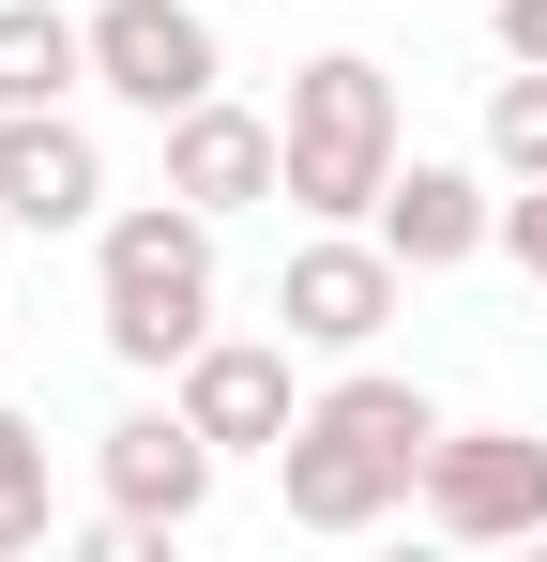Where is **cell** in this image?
<instances>
[{"instance_id":"6da1fadb","label":"cell","mask_w":547,"mask_h":562,"mask_svg":"<svg viewBox=\"0 0 547 562\" xmlns=\"http://www.w3.org/2000/svg\"><path fill=\"white\" fill-rule=\"evenodd\" d=\"M426 457H442V395L350 350V366L304 395V426L274 457V502H289V532H380V517L426 502Z\"/></svg>"},{"instance_id":"7a4b0ae2","label":"cell","mask_w":547,"mask_h":562,"mask_svg":"<svg viewBox=\"0 0 547 562\" xmlns=\"http://www.w3.org/2000/svg\"><path fill=\"white\" fill-rule=\"evenodd\" d=\"M91 335H107V366L182 380V350L213 335V213L198 198H122L91 228Z\"/></svg>"},{"instance_id":"3957f363","label":"cell","mask_w":547,"mask_h":562,"mask_svg":"<svg viewBox=\"0 0 547 562\" xmlns=\"http://www.w3.org/2000/svg\"><path fill=\"white\" fill-rule=\"evenodd\" d=\"M289 213L304 228H365L380 183H395V77L365 61V46H320V61H289Z\"/></svg>"},{"instance_id":"277c9868","label":"cell","mask_w":547,"mask_h":562,"mask_svg":"<svg viewBox=\"0 0 547 562\" xmlns=\"http://www.w3.org/2000/svg\"><path fill=\"white\" fill-rule=\"evenodd\" d=\"M91 92H122L137 122H182L198 92H228V31L198 0H91Z\"/></svg>"},{"instance_id":"5b68a950","label":"cell","mask_w":547,"mask_h":562,"mask_svg":"<svg viewBox=\"0 0 547 562\" xmlns=\"http://www.w3.org/2000/svg\"><path fill=\"white\" fill-rule=\"evenodd\" d=\"M411 304V259L380 244V228H304L289 244V274H274V319H289V350H380V319Z\"/></svg>"},{"instance_id":"8992f818","label":"cell","mask_w":547,"mask_h":562,"mask_svg":"<svg viewBox=\"0 0 547 562\" xmlns=\"http://www.w3.org/2000/svg\"><path fill=\"white\" fill-rule=\"evenodd\" d=\"M426 532H456V548L547 532V426H442V457H426Z\"/></svg>"},{"instance_id":"52a82bcc","label":"cell","mask_w":547,"mask_h":562,"mask_svg":"<svg viewBox=\"0 0 547 562\" xmlns=\"http://www.w3.org/2000/svg\"><path fill=\"white\" fill-rule=\"evenodd\" d=\"M168 395H182V426H198L213 457H289V426H304V395H289V335H198Z\"/></svg>"},{"instance_id":"ba28073f","label":"cell","mask_w":547,"mask_h":562,"mask_svg":"<svg viewBox=\"0 0 547 562\" xmlns=\"http://www.w3.org/2000/svg\"><path fill=\"white\" fill-rule=\"evenodd\" d=\"M91 471H107V517L168 548V532H198V502H213V471H228V457L182 426V395H168V411H122V426L91 441Z\"/></svg>"},{"instance_id":"9c48e42d","label":"cell","mask_w":547,"mask_h":562,"mask_svg":"<svg viewBox=\"0 0 547 562\" xmlns=\"http://www.w3.org/2000/svg\"><path fill=\"white\" fill-rule=\"evenodd\" d=\"M153 137H168V198H198L213 228L259 213V198H289V122H259V106H228V92H198L182 122H153Z\"/></svg>"},{"instance_id":"30bf717a","label":"cell","mask_w":547,"mask_h":562,"mask_svg":"<svg viewBox=\"0 0 547 562\" xmlns=\"http://www.w3.org/2000/svg\"><path fill=\"white\" fill-rule=\"evenodd\" d=\"M0 213L15 228H107V153H91L77 106H0Z\"/></svg>"},{"instance_id":"8fae6325","label":"cell","mask_w":547,"mask_h":562,"mask_svg":"<svg viewBox=\"0 0 547 562\" xmlns=\"http://www.w3.org/2000/svg\"><path fill=\"white\" fill-rule=\"evenodd\" d=\"M411 274H456V259H487L502 244V198H487V168H442V153H395V183H380V213H365Z\"/></svg>"},{"instance_id":"7c38bea8","label":"cell","mask_w":547,"mask_h":562,"mask_svg":"<svg viewBox=\"0 0 547 562\" xmlns=\"http://www.w3.org/2000/svg\"><path fill=\"white\" fill-rule=\"evenodd\" d=\"M77 92H91V15L0 0V106H77Z\"/></svg>"},{"instance_id":"4fadbf2b","label":"cell","mask_w":547,"mask_h":562,"mask_svg":"<svg viewBox=\"0 0 547 562\" xmlns=\"http://www.w3.org/2000/svg\"><path fill=\"white\" fill-rule=\"evenodd\" d=\"M62 532V486H46V426L31 411H0V562H31Z\"/></svg>"},{"instance_id":"5bb4252c","label":"cell","mask_w":547,"mask_h":562,"mask_svg":"<svg viewBox=\"0 0 547 562\" xmlns=\"http://www.w3.org/2000/svg\"><path fill=\"white\" fill-rule=\"evenodd\" d=\"M487 168L502 183H547V61H502L487 77Z\"/></svg>"},{"instance_id":"9a60e30c","label":"cell","mask_w":547,"mask_h":562,"mask_svg":"<svg viewBox=\"0 0 547 562\" xmlns=\"http://www.w3.org/2000/svg\"><path fill=\"white\" fill-rule=\"evenodd\" d=\"M502 259L547 289V183H517V198H502Z\"/></svg>"},{"instance_id":"2e32d148","label":"cell","mask_w":547,"mask_h":562,"mask_svg":"<svg viewBox=\"0 0 547 562\" xmlns=\"http://www.w3.org/2000/svg\"><path fill=\"white\" fill-rule=\"evenodd\" d=\"M487 31H502V61H547V0H487Z\"/></svg>"},{"instance_id":"e0dca14e","label":"cell","mask_w":547,"mask_h":562,"mask_svg":"<svg viewBox=\"0 0 547 562\" xmlns=\"http://www.w3.org/2000/svg\"><path fill=\"white\" fill-rule=\"evenodd\" d=\"M0 244H15V213H0Z\"/></svg>"},{"instance_id":"ac0fdd59","label":"cell","mask_w":547,"mask_h":562,"mask_svg":"<svg viewBox=\"0 0 547 562\" xmlns=\"http://www.w3.org/2000/svg\"><path fill=\"white\" fill-rule=\"evenodd\" d=\"M471 15H487V0H471Z\"/></svg>"}]
</instances>
